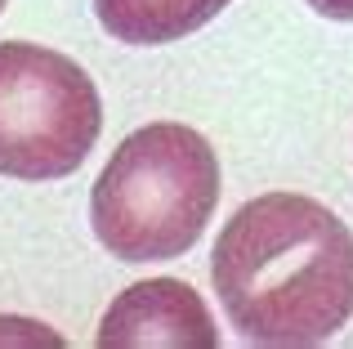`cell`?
<instances>
[{
	"instance_id": "3",
	"label": "cell",
	"mask_w": 353,
	"mask_h": 349,
	"mask_svg": "<svg viewBox=\"0 0 353 349\" xmlns=\"http://www.w3.org/2000/svg\"><path fill=\"white\" fill-rule=\"evenodd\" d=\"M103 103L77 59L36 41H0V174L63 179L90 157Z\"/></svg>"
},
{
	"instance_id": "5",
	"label": "cell",
	"mask_w": 353,
	"mask_h": 349,
	"mask_svg": "<svg viewBox=\"0 0 353 349\" xmlns=\"http://www.w3.org/2000/svg\"><path fill=\"white\" fill-rule=\"evenodd\" d=\"M233 0H94L103 32L121 45H170L215 23Z\"/></svg>"
},
{
	"instance_id": "2",
	"label": "cell",
	"mask_w": 353,
	"mask_h": 349,
	"mask_svg": "<svg viewBox=\"0 0 353 349\" xmlns=\"http://www.w3.org/2000/svg\"><path fill=\"white\" fill-rule=\"evenodd\" d=\"M219 152L183 121H152L121 139L90 192L94 237L125 264L192 251L219 206Z\"/></svg>"
},
{
	"instance_id": "6",
	"label": "cell",
	"mask_w": 353,
	"mask_h": 349,
	"mask_svg": "<svg viewBox=\"0 0 353 349\" xmlns=\"http://www.w3.org/2000/svg\"><path fill=\"white\" fill-rule=\"evenodd\" d=\"M313 14L336 18V23H353V0H309Z\"/></svg>"
},
{
	"instance_id": "4",
	"label": "cell",
	"mask_w": 353,
	"mask_h": 349,
	"mask_svg": "<svg viewBox=\"0 0 353 349\" xmlns=\"http://www.w3.org/2000/svg\"><path fill=\"white\" fill-rule=\"evenodd\" d=\"M99 345L103 349H215L219 327L210 318L206 300L179 278H148L125 287L108 305L99 323Z\"/></svg>"
},
{
	"instance_id": "1",
	"label": "cell",
	"mask_w": 353,
	"mask_h": 349,
	"mask_svg": "<svg viewBox=\"0 0 353 349\" xmlns=\"http://www.w3.org/2000/svg\"><path fill=\"white\" fill-rule=\"evenodd\" d=\"M210 282L241 341L322 345L353 318V233L318 197L264 192L219 228Z\"/></svg>"
},
{
	"instance_id": "7",
	"label": "cell",
	"mask_w": 353,
	"mask_h": 349,
	"mask_svg": "<svg viewBox=\"0 0 353 349\" xmlns=\"http://www.w3.org/2000/svg\"><path fill=\"white\" fill-rule=\"evenodd\" d=\"M5 5H9V0H0V14H5Z\"/></svg>"
}]
</instances>
